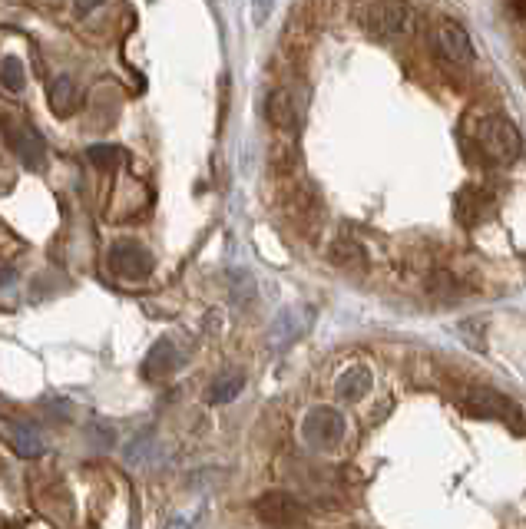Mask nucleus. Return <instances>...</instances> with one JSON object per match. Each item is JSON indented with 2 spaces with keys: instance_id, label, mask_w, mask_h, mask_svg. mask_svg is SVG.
Segmentation results:
<instances>
[{
  "instance_id": "nucleus-1",
  "label": "nucleus",
  "mask_w": 526,
  "mask_h": 529,
  "mask_svg": "<svg viewBox=\"0 0 526 529\" xmlns=\"http://www.w3.org/2000/svg\"><path fill=\"white\" fill-rule=\"evenodd\" d=\"M474 143L480 146V153L487 156L493 166H510L513 159L523 153V139L517 133V126L500 113L480 116L474 126Z\"/></svg>"
},
{
  "instance_id": "nucleus-2",
  "label": "nucleus",
  "mask_w": 526,
  "mask_h": 529,
  "mask_svg": "<svg viewBox=\"0 0 526 529\" xmlns=\"http://www.w3.org/2000/svg\"><path fill=\"white\" fill-rule=\"evenodd\" d=\"M358 24L374 37H404L414 30V10L404 0H364Z\"/></svg>"
},
{
  "instance_id": "nucleus-3",
  "label": "nucleus",
  "mask_w": 526,
  "mask_h": 529,
  "mask_svg": "<svg viewBox=\"0 0 526 529\" xmlns=\"http://www.w3.org/2000/svg\"><path fill=\"white\" fill-rule=\"evenodd\" d=\"M110 268L123 282H143V278L153 275V255H149L146 245L123 239L110 248Z\"/></svg>"
},
{
  "instance_id": "nucleus-4",
  "label": "nucleus",
  "mask_w": 526,
  "mask_h": 529,
  "mask_svg": "<svg viewBox=\"0 0 526 529\" xmlns=\"http://www.w3.org/2000/svg\"><path fill=\"white\" fill-rule=\"evenodd\" d=\"M431 47L450 63H470L474 60V40L457 20H434L431 24Z\"/></svg>"
},
{
  "instance_id": "nucleus-5",
  "label": "nucleus",
  "mask_w": 526,
  "mask_h": 529,
  "mask_svg": "<svg viewBox=\"0 0 526 529\" xmlns=\"http://www.w3.org/2000/svg\"><path fill=\"white\" fill-rule=\"evenodd\" d=\"M255 516L272 529H295L305 520V513H302V506H298L295 496H288L282 490L265 493L262 500L255 503Z\"/></svg>"
},
{
  "instance_id": "nucleus-6",
  "label": "nucleus",
  "mask_w": 526,
  "mask_h": 529,
  "mask_svg": "<svg viewBox=\"0 0 526 529\" xmlns=\"http://www.w3.org/2000/svg\"><path fill=\"white\" fill-rule=\"evenodd\" d=\"M4 136L10 149L17 153V159L24 163V169H44V159H47V143L44 136L37 133L34 126H24V123H4Z\"/></svg>"
},
{
  "instance_id": "nucleus-7",
  "label": "nucleus",
  "mask_w": 526,
  "mask_h": 529,
  "mask_svg": "<svg viewBox=\"0 0 526 529\" xmlns=\"http://www.w3.org/2000/svg\"><path fill=\"white\" fill-rule=\"evenodd\" d=\"M470 410H477L480 417H493V420H503L507 427L513 430H523V414L520 407L510 401V397H503L500 391H474L467 397Z\"/></svg>"
},
{
  "instance_id": "nucleus-8",
  "label": "nucleus",
  "mask_w": 526,
  "mask_h": 529,
  "mask_svg": "<svg viewBox=\"0 0 526 529\" xmlns=\"http://www.w3.org/2000/svg\"><path fill=\"white\" fill-rule=\"evenodd\" d=\"M265 116L268 123H272L275 129H298V123H302V113H298V100L288 90H275L268 93V103H265Z\"/></svg>"
},
{
  "instance_id": "nucleus-9",
  "label": "nucleus",
  "mask_w": 526,
  "mask_h": 529,
  "mask_svg": "<svg viewBox=\"0 0 526 529\" xmlns=\"http://www.w3.org/2000/svg\"><path fill=\"white\" fill-rule=\"evenodd\" d=\"M176 364H179V354H176V348H173V341H159L156 348L146 354L143 374L149 377V381H156V377L176 371Z\"/></svg>"
},
{
  "instance_id": "nucleus-10",
  "label": "nucleus",
  "mask_w": 526,
  "mask_h": 529,
  "mask_svg": "<svg viewBox=\"0 0 526 529\" xmlns=\"http://www.w3.org/2000/svg\"><path fill=\"white\" fill-rule=\"evenodd\" d=\"M10 434H14V447L20 457H40V453H47V440L37 424H24L20 420V424L10 427Z\"/></svg>"
},
{
  "instance_id": "nucleus-11",
  "label": "nucleus",
  "mask_w": 526,
  "mask_h": 529,
  "mask_svg": "<svg viewBox=\"0 0 526 529\" xmlns=\"http://www.w3.org/2000/svg\"><path fill=\"white\" fill-rule=\"evenodd\" d=\"M77 103H80V93H77V83L70 77H57L50 83V106L57 116H70L77 110Z\"/></svg>"
},
{
  "instance_id": "nucleus-12",
  "label": "nucleus",
  "mask_w": 526,
  "mask_h": 529,
  "mask_svg": "<svg viewBox=\"0 0 526 529\" xmlns=\"http://www.w3.org/2000/svg\"><path fill=\"white\" fill-rule=\"evenodd\" d=\"M331 258H335L338 265H354V262H364V245L354 232H338L335 235V245H331Z\"/></svg>"
},
{
  "instance_id": "nucleus-13",
  "label": "nucleus",
  "mask_w": 526,
  "mask_h": 529,
  "mask_svg": "<svg viewBox=\"0 0 526 529\" xmlns=\"http://www.w3.org/2000/svg\"><path fill=\"white\" fill-rule=\"evenodd\" d=\"M242 387H245V377L242 374H225V377H219L216 384H212L209 401L212 404H229V401H235V397H239Z\"/></svg>"
},
{
  "instance_id": "nucleus-14",
  "label": "nucleus",
  "mask_w": 526,
  "mask_h": 529,
  "mask_svg": "<svg viewBox=\"0 0 526 529\" xmlns=\"http://www.w3.org/2000/svg\"><path fill=\"white\" fill-rule=\"evenodd\" d=\"M0 83L7 86L10 93H20L27 86V73H24V63L17 57H4L0 60Z\"/></svg>"
},
{
  "instance_id": "nucleus-15",
  "label": "nucleus",
  "mask_w": 526,
  "mask_h": 529,
  "mask_svg": "<svg viewBox=\"0 0 526 529\" xmlns=\"http://www.w3.org/2000/svg\"><path fill=\"white\" fill-rule=\"evenodd\" d=\"M87 156H90V163L96 169H113L116 166V149L113 146H93V149H87Z\"/></svg>"
},
{
  "instance_id": "nucleus-16",
  "label": "nucleus",
  "mask_w": 526,
  "mask_h": 529,
  "mask_svg": "<svg viewBox=\"0 0 526 529\" xmlns=\"http://www.w3.org/2000/svg\"><path fill=\"white\" fill-rule=\"evenodd\" d=\"M17 282V272L10 265L0 262V288H7V285H14Z\"/></svg>"
},
{
  "instance_id": "nucleus-17",
  "label": "nucleus",
  "mask_w": 526,
  "mask_h": 529,
  "mask_svg": "<svg viewBox=\"0 0 526 529\" xmlns=\"http://www.w3.org/2000/svg\"><path fill=\"white\" fill-rule=\"evenodd\" d=\"M100 4H103V0H77V10H80V14H90V10L100 7Z\"/></svg>"
},
{
  "instance_id": "nucleus-18",
  "label": "nucleus",
  "mask_w": 526,
  "mask_h": 529,
  "mask_svg": "<svg viewBox=\"0 0 526 529\" xmlns=\"http://www.w3.org/2000/svg\"><path fill=\"white\" fill-rule=\"evenodd\" d=\"M255 4H259V10H255V14H259V24H262V17L268 14V4H272V0H255Z\"/></svg>"
},
{
  "instance_id": "nucleus-19",
  "label": "nucleus",
  "mask_w": 526,
  "mask_h": 529,
  "mask_svg": "<svg viewBox=\"0 0 526 529\" xmlns=\"http://www.w3.org/2000/svg\"><path fill=\"white\" fill-rule=\"evenodd\" d=\"M510 4H513V10H517L520 17H526V0H510Z\"/></svg>"
}]
</instances>
